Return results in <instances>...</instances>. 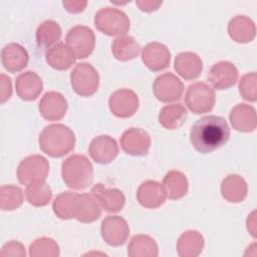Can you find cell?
Returning <instances> with one entry per match:
<instances>
[{
    "instance_id": "cell-7",
    "label": "cell",
    "mask_w": 257,
    "mask_h": 257,
    "mask_svg": "<svg viewBox=\"0 0 257 257\" xmlns=\"http://www.w3.org/2000/svg\"><path fill=\"white\" fill-rule=\"evenodd\" d=\"M215 91L206 82H195L187 88L185 95L186 105L196 114L211 111L215 105Z\"/></svg>"
},
{
    "instance_id": "cell-35",
    "label": "cell",
    "mask_w": 257,
    "mask_h": 257,
    "mask_svg": "<svg viewBox=\"0 0 257 257\" xmlns=\"http://www.w3.org/2000/svg\"><path fill=\"white\" fill-rule=\"evenodd\" d=\"M59 253H60L59 246L51 238L42 237V238L36 239L29 246V255L31 257H41V256L57 257L59 256Z\"/></svg>"
},
{
    "instance_id": "cell-18",
    "label": "cell",
    "mask_w": 257,
    "mask_h": 257,
    "mask_svg": "<svg viewBox=\"0 0 257 257\" xmlns=\"http://www.w3.org/2000/svg\"><path fill=\"white\" fill-rule=\"evenodd\" d=\"M137 199L141 206L147 209H156L166 202L167 194L163 184L149 180L138 188Z\"/></svg>"
},
{
    "instance_id": "cell-20",
    "label": "cell",
    "mask_w": 257,
    "mask_h": 257,
    "mask_svg": "<svg viewBox=\"0 0 257 257\" xmlns=\"http://www.w3.org/2000/svg\"><path fill=\"white\" fill-rule=\"evenodd\" d=\"M28 61V52L19 43H8L1 50V62L8 72L14 73L24 69Z\"/></svg>"
},
{
    "instance_id": "cell-21",
    "label": "cell",
    "mask_w": 257,
    "mask_h": 257,
    "mask_svg": "<svg viewBox=\"0 0 257 257\" xmlns=\"http://www.w3.org/2000/svg\"><path fill=\"white\" fill-rule=\"evenodd\" d=\"M17 95L26 101L35 100L43 89L41 77L34 71H26L20 73L15 82Z\"/></svg>"
},
{
    "instance_id": "cell-14",
    "label": "cell",
    "mask_w": 257,
    "mask_h": 257,
    "mask_svg": "<svg viewBox=\"0 0 257 257\" xmlns=\"http://www.w3.org/2000/svg\"><path fill=\"white\" fill-rule=\"evenodd\" d=\"M88 154L95 163L106 165L111 163L118 155V146L111 137L98 136L90 142Z\"/></svg>"
},
{
    "instance_id": "cell-40",
    "label": "cell",
    "mask_w": 257,
    "mask_h": 257,
    "mask_svg": "<svg viewBox=\"0 0 257 257\" xmlns=\"http://www.w3.org/2000/svg\"><path fill=\"white\" fill-rule=\"evenodd\" d=\"M86 1H63L62 5L64 9L70 13L82 12L86 6Z\"/></svg>"
},
{
    "instance_id": "cell-9",
    "label": "cell",
    "mask_w": 257,
    "mask_h": 257,
    "mask_svg": "<svg viewBox=\"0 0 257 257\" xmlns=\"http://www.w3.org/2000/svg\"><path fill=\"white\" fill-rule=\"evenodd\" d=\"M184 91L183 82L173 73L167 72L159 75L153 83V92L162 102L179 100Z\"/></svg>"
},
{
    "instance_id": "cell-26",
    "label": "cell",
    "mask_w": 257,
    "mask_h": 257,
    "mask_svg": "<svg viewBox=\"0 0 257 257\" xmlns=\"http://www.w3.org/2000/svg\"><path fill=\"white\" fill-rule=\"evenodd\" d=\"M45 60L53 69L66 70L75 62L76 56L66 43L59 42L46 51Z\"/></svg>"
},
{
    "instance_id": "cell-13",
    "label": "cell",
    "mask_w": 257,
    "mask_h": 257,
    "mask_svg": "<svg viewBox=\"0 0 257 257\" xmlns=\"http://www.w3.org/2000/svg\"><path fill=\"white\" fill-rule=\"evenodd\" d=\"M82 195L75 192L60 193L52 204V209L56 217L62 220L77 218L82 209Z\"/></svg>"
},
{
    "instance_id": "cell-38",
    "label": "cell",
    "mask_w": 257,
    "mask_h": 257,
    "mask_svg": "<svg viewBox=\"0 0 257 257\" xmlns=\"http://www.w3.org/2000/svg\"><path fill=\"white\" fill-rule=\"evenodd\" d=\"M1 256H25V247L18 241L12 240L3 245L1 252Z\"/></svg>"
},
{
    "instance_id": "cell-31",
    "label": "cell",
    "mask_w": 257,
    "mask_h": 257,
    "mask_svg": "<svg viewBox=\"0 0 257 257\" xmlns=\"http://www.w3.org/2000/svg\"><path fill=\"white\" fill-rule=\"evenodd\" d=\"M159 249L156 241L144 234L136 235L127 246V255L131 257H157Z\"/></svg>"
},
{
    "instance_id": "cell-22",
    "label": "cell",
    "mask_w": 257,
    "mask_h": 257,
    "mask_svg": "<svg viewBox=\"0 0 257 257\" xmlns=\"http://www.w3.org/2000/svg\"><path fill=\"white\" fill-rule=\"evenodd\" d=\"M174 67L177 73L186 80H192L199 77L203 70V61L201 57L191 51L179 53L174 61Z\"/></svg>"
},
{
    "instance_id": "cell-11",
    "label": "cell",
    "mask_w": 257,
    "mask_h": 257,
    "mask_svg": "<svg viewBox=\"0 0 257 257\" xmlns=\"http://www.w3.org/2000/svg\"><path fill=\"white\" fill-rule=\"evenodd\" d=\"M101 237L110 246H121L127 240L130 227L126 221L120 216H107L101 222Z\"/></svg>"
},
{
    "instance_id": "cell-33",
    "label": "cell",
    "mask_w": 257,
    "mask_h": 257,
    "mask_svg": "<svg viewBox=\"0 0 257 257\" xmlns=\"http://www.w3.org/2000/svg\"><path fill=\"white\" fill-rule=\"evenodd\" d=\"M23 203L22 190L14 185H4L0 189V209L2 211H13Z\"/></svg>"
},
{
    "instance_id": "cell-16",
    "label": "cell",
    "mask_w": 257,
    "mask_h": 257,
    "mask_svg": "<svg viewBox=\"0 0 257 257\" xmlns=\"http://www.w3.org/2000/svg\"><path fill=\"white\" fill-rule=\"evenodd\" d=\"M90 194L99 206L108 213L119 212L124 206V195L116 188H106L103 184H96L92 187Z\"/></svg>"
},
{
    "instance_id": "cell-8",
    "label": "cell",
    "mask_w": 257,
    "mask_h": 257,
    "mask_svg": "<svg viewBox=\"0 0 257 257\" xmlns=\"http://www.w3.org/2000/svg\"><path fill=\"white\" fill-rule=\"evenodd\" d=\"M66 45L73 51L76 59L89 56L95 46L93 31L84 25H76L70 28L65 37Z\"/></svg>"
},
{
    "instance_id": "cell-24",
    "label": "cell",
    "mask_w": 257,
    "mask_h": 257,
    "mask_svg": "<svg viewBox=\"0 0 257 257\" xmlns=\"http://www.w3.org/2000/svg\"><path fill=\"white\" fill-rule=\"evenodd\" d=\"M229 36L238 43L251 42L256 35L255 24L245 15H237L228 23Z\"/></svg>"
},
{
    "instance_id": "cell-41",
    "label": "cell",
    "mask_w": 257,
    "mask_h": 257,
    "mask_svg": "<svg viewBox=\"0 0 257 257\" xmlns=\"http://www.w3.org/2000/svg\"><path fill=\"white\" fill-rule=\"evenodd\" d=\"M136 4L139 6V8L142 10V11H145V12H153V11H156L159 9V7L162 5V1H158V2H155V1H137Z\"/></svg>"
},
{
    "instance_id": "cell-4",
    "label": "cell",
    "mask_w": 257,
    "mask_h": 257,
    "mask_svg": "<svg viewBox=\"0 0 257 257\" xmlns=\"http://www.w3.org/2000/svg\"><path fill=\"white\" fill-rule=\"evenodd\" d=\"M94 25L101 33L118 37L128 32L131 22L123 11L116 8L105 7L96 12Z\"/></svg>"
},
{
    "instance_id": "cell-39",
    "label": "cell",
    "mask_w": 257,
    "mask_h": 257,
    "mask_svg": "<svg viewBox=\"0 0 257 257\" xmlns=\"http://www.w3.org/2000/svg\"><path fill=\"white\" fill-rule=\"evenodd\" d=\"M1 84H0V98H1V103H4L7 101L11 95H12V82L11 78L4 73L1 74Z\"/></svg>"
},
{
    "instance_id": "cell-28",
    "label": "cell",
    "mask_w": 257,
    "mask_h": 257,
    "mask_svg": "<svg viewBox=\"0 0 257 257\" xmlns=\"http://www.w3.org/2000/svg\"><path fill=\"white\" fill-rule=\"evenodd\" d=\"M141 52V45L131 35L116 37L111 43V53L119 61L135 59Z\"/></svg>"
},
{
    "instance_id": "cell-27",
    "label": "cell",
    "mask_w": 257,
    "mask_h": 257,
    "mask_svg": "<svg viewBox=\"0 0 257 257\" xmlns=\"http://www.w3.org/2000/svg\"><path fill=\"white\" fill-rule=\"evenodd\" d=\"M203 248L204 238L194 230L184 232L177 242V252L181 257H196L202 253Z\"/></svg>"
},
{
    "instance_id": "cell-3",
    "label": "cell",
    "mask_w": 257,
    "mask_h": 257,
    "mask_svg": "<svg viewBox=\"0 0 257 257\" xmlns=\"http://www.w3.org/2000/svg\"><path fill=\"white\" fill-rule=\"evenodd\" d=\"M61 176L68 188L84 190L93 181V167L85 156L72 155L62 163Z\"/></svg>"
},
{
    "instance_id": "cell-5",
    "label": "cell",
    "mask_w": 257,
    "mask_h": 257,
    "mask_svg": "<svg viewBox=\"0 0 257 257\" xmlns=\"http://www.w3.org/2000/svg\"><path fill=\"white\" fill-rule=\"evenodd\" d=\"M70 83L74 92L80 96L93 95L99 86V75L97 70L87 62L75 65L70 73Z\"/></svg>"
},
{
    "instance_id": "cell-32",
    "label": "cell",
    "mask_w": 257,
    "mask_h": 257,
    "mask_svg": "<svg viewBox=\"0 0 257 257\" xmlns=\"http://www.w3.org/2000/svg\"><path fill=\"white\" fill-rule=\"evenodd\" d=\"M61 28L57 22L46 20L41 23L36 30V42L42 48H50L61 37Z\"/></svg>"
},
{
    "instance_id": "cell-6",
    "label": "cell",
    "mask_w": 257,
    "mask_h": 257,
    "mask_svg": "<svg viewBox=\"0 0 257 257\" xmlns=\"http://www.w3.org/2000/svg\"><path fill=\"white\" fill-rule=\"evenodd\" d=\"M49 173L48 161L40 155H32L21 161L17 168V179L28 187L44 182Z\"/></svg>"
},
{
    "instance_id": "cell-37",
    "label": "cell",
    "mask_w": 257,
    "mask_h": 257,
    "mask_svg": "<svg viewBox=\"0 0 257 257\" xmlns=\"http://www.w3.org/2000/svg\"><path fill=\"white\" fill-rule=\"evenodd\" d=\"M256 80L257 74L255 71L247 73L242 76L239 83V92L241 96L249 101H256L257 91H256Z\"/></svg>"
},
{
    "instance_id": "cell-25",
    "label": "cell",
    "mask_w": 257,
    "mask_h": 257,
    "mask_svg": "<svg viewBox=\"0 0 257 257\" xmlns=\"http://www.w3.org/2000/svg\"><path fill=\"white\" fill-rule=\"evenodd\" d=\"M248 193L246 181L239 175H228L221 184V195L229 203H240Z\"/></svg>"
},
{
    "instance_id": "cell-42",
    "label": "cell",
    "mask_w": 257,
    "mask_h": 257,
    "mask_svg": "<svg viewBox=\"0 0 257 257\" xmlns=\"http://www.w3.org/2000/svg\"><path fill=\"white\" fill-rule=\"evenodd\" d=\"M255 216H256V212L253 211L251 213L250 216H248V219H247V230L248 232L255 238L256 237V222H255Z\"/></svg>"
},
{
    "instance_id": "cell-1",
    "label": "cell",
    "mask_w": 257,
    "mask_h": 257,
    "mask_svg": "<svg viewBox=\"0 0 257 257\" xmlns=\"http://www.w3.org/2000/svg\"><path fill=\"white\" fill-rule=\"evenodd\" d=\"M230 138L227 120L219 115H207L197 119L190 130V142L201 154L212 153L223 147Z\"/></svg>"
},
{
    "instance_id": "cell-36",
    "label": "cell",
    "mask_w": 257,
    "mask_h": 257,
    "mask_svg": "<svg viewBox=\"0 0 257 257\" xmlns=\"http://www.w3.org/2000/svg\"><path fill=\"white\" fill-rule=\"evenodd\" d=\"M82 195V209L80 214L76 218L77 221L81 223H91L97 220L101 215V210L98 202L91 194L83 193Z\"/></svg>"
},
{
    "instance_id": "cell-17",
    "label": "cell",
    "mask_w": 257,
    "mask_h": 257,
    "mask_svg": "<svg viewBox=\"0 0 257 257\" xmlns=\"http://www.w3.org/2000/svg\"><path fill=\"white\" fill-rule=\"evenodd\" d=\"M142 59L150 70L161 71L170 65L171 52L163 43L150 42L143 48Z\"/></svg>"
},
{
    "instance_id": "cell-30",
    "label": "cell",
    "mask_w": 257,
    "mask_h": 257,
    "mask_svg": "<svg viewBox=\"0 0 257 257\" xmlns=\"http://www.w3.org/2000/svg\"><path fill=\"white\" fill-rule=\"evenodd\" d=\"M167 198L171 200L182 199L188 192V180L180 171H170L163 179Z\"/></svg>"
},
{
    "instance_id": "cell-2",
    "label": "cell",
    "mask_w": 257,
    "mask_h": 257,
    "mask_svg": "<svg viewBox=\"0 0 257 257\" xmlns=\"http://www.w3.org/2000/svg\"><path fill=\"white\" fill-rule=\"evenodd\" d=\"M38 144L40 150L49 157L61 158L74 149L75 136L65 124H49L40 133Z\"/></svg>"
},
{
    "instance_id": "cell-19",
    "label": "cell",
    "mask_w": 257,
    "mask_h": 257,
    "mask_svg": "<svg viewBox=\"0 0 257 257\" xmlns=\"http://www.w3.org/2000/svg\"><path fill=\"white\" fill-rule=\"evenodd\" d=\"M39 112L47 120L61 119L67 110L65 97L57 91H47L39 102Z\"/></svg>"
},
{
    "instance_id": "cell-15",
    "label": "cell",
    "mask_w": 257,
    "mask_h": 257,
    "mask_svg": "<svg viewBox=\"0 0 257 257\" xmlns=\"http://www.w3.org/2000/svg\"><path fill=\"white\" fill-rule=\"evenodd\" d=\"M238 69L230 61H219L209 70L208 80L214 88L223 90L232 87L238 79Z\"/></svg>"
},
{
    "instance_id": "cell-29",
    "label": "cell",
    "mask_w": 257,
    "mask_h": 257,
    "mask_svg": "<svg viewBox=\"0 0 257 257\" xmlns=\"http://www.w3.org/2000/svg\"><path fill=\"white\" fill-rule=\"evenodd\" d=\"M187 109L180 103L164 106L159 114V122L167 130L180 128L187 119Z\"/></svg>"
},
{
    "instance_id": "cell-34",
    "label": "cell",
    "mask_w": 257,
    "mask_h": 257,
    "mask_svg": "<svg viewBox=\"0 0 257 257\" xmlns=\"http://www.w3.org/2000/svg\"><path fill=\"white\" fill-rule=\"evenodd\" d=\"M25 197L32 206L43 207L49 203L52 197V191L45 182H41L26 187Z\"/></svg>"
},
{
    "instance_id": "cell-10",
    "label": "cell",
    "mask_w": 257,
    "mask_h": 257,
    "mask_svg": "<svg viewBox=\"0 0 257 257\" xmlns=\"http://www.w3.org/2000/svg\"><path fill=\"white\" fill-rule=\"evenodd\" d=\"M108 106L115 116L121 118L131 117L139 108V97L134 90L120 88L111 93L108 99Z\"/></svg>"
},
{
    "instance_id": "cell-23",
    "label": "cell",
    "mask_w": 257,
    "mask_h": 257,
    "mask_svg": "<svg viewBox=\"0 0 257 257\" xmlns=\"http://www.w3.org/2000/svg\"><path fill=\"white\" fill-rule=\"evenodd\" d=\"M233 128L241 133H251L256 128L255 107L246 103H239L234 106L229 114Z\"/></svg>"
},
{
    "instance_id": "cell-12",
    "label": "cell",
    "mask_w": 257,
    "mask_h": 257,
    "mask_svg": "<svg viewBox=\"0 0 257 257\" xmlns=\"http://www.w3.org/2000/svg\"><path fill=\"white\" fill-rule=\"evenodd\" d=\"M120 146L127 155L146 156L151 148V138L143 128L131 127L121 135Z\"/></svg>"
}]
</instances>
